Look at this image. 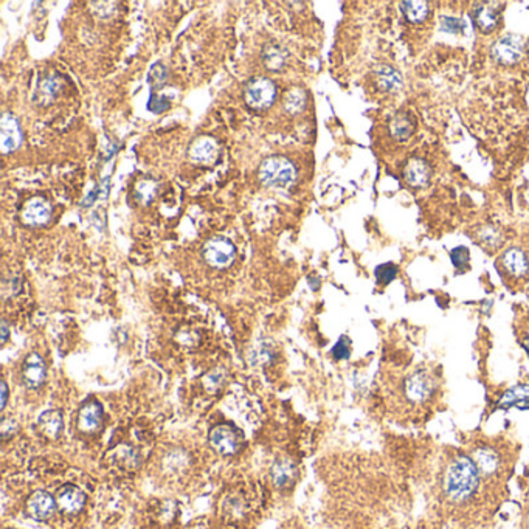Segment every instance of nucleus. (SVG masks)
Segmentation results:
<instances>
[{
	"label": "nucleus",
	"instance_id": "obj_19",
	"mask_svg": "<svg viewBox=\"0 0 529 529\" xmlns=\"http://www.w3.org/2000/svg\"><path fill=\"white\" fill-rule=\"evenodd\" d=\"M472 459L476 467H478V471L488 475L496 473L500 467V456L497 455L496 450H492L489 447H480L473 450Z\"/></svg>",
	"mask_w": 529,
	"mask_h": 529
},
{
	"label": "nucleus",
	"instance_id": "obj_34",
	"mask_svg": "<svg viewBox=\"0 0 529 529\" xmlns=\"http://www.w3.org/2000/svg\"><path fill=\"white\" fill-rule=\"evenodd\" d=\"M523 345H525V348H526V351H528V354H529V337L526 338V340H525V343H523Z\"/></svg>",
	"mask_w": 529,
	"mask_h": 529
},
{
	"label": "nucleus",
	"instance_id": "obj_32",
	"mask_svg": "<svg viewBox=\"0 0 529 529\" xmlns=\"http://www.w3.org/2000/svg\"><path fill=\"white\" fill-rule=\"evenodd\" d=\"M6 401H8V387L5 382H2L0 384V410L5 409Z\"/></svg>",
	"mask_w": 529,
	"mask_h": 529
},
{
	"label": "nucleus",
	"instance_id": "obj_18",
	"mask_svg": "<svg viewBox=\"0 0 529 529\" xmlns=\"http://www.w3.org/2000/svg\"><path fill=\"white\" fill-rule=\"evenodd\" d=\"M51 216L50 205L42 201V199H33L27 205H25L22 211V219L30 225H41L46 224Z\"/></svg>",
	"mask_w": 529,
	"mask_h": 529
},
{
	"label": "nucleus",
	"instance_id": "obj_16",
	"mask_svg": "<svg viewBox=\"0 0 529 529\" xmlns=\"http://www.w3.org/2000/svg\"><path fill=\"white\" fill-rule=\"evenodd\" d=\"M503 267L506 268V272L513 276H523L529 271V263L526 253L522 248L513 247L505 251V255L501 258Z\"/></svg>",
	"mask_w": 529,
	"mask_h": 529
},
{
	"label": "nucleus",
	"instance_id": "obj_12",
	"mask_svg": "<svg viewBox=\"0 0 529 529\" xmlns=\"http://www.w3.org/2000/svg\"><path fill=\"white\" fill-rule=\"evenodd\" d=\"M473 21L481 31L491 33L497 28L500 19V8L496 4H481L472 13Z\"/></svg>",
	"mask_w": 529,
	"mask_h": 529
},
{
	"label": "nucleus",
	"instance_id": "obj_27",
	"mask_svg": "<svg viewBox=\"0 0 529 529\" xmlns=\"http://www.w3.org/2000/svg\"><path fill=\"white\" fill-rule=\"evenodd\" d=\"M469 248H466L463 246L459 247H455L452 251H450V259H452V263L456 268H463L466 267L467 264H469Z\"/></svg>",
	"mask_w": 529,
	"mask_h": 529
},
{
	"label": "nucleus",
	"instance_id": "obj_22",
	"mask_svg": "<svg viewBox=\"0 0 529 529\" xmlns=\"http://www.w3.org/2000/svg\"><path fill=\"white\" fill-rule=\"evenodd\" d=\"M389 132H392V135L399 142L409 140L414 132L413 120L407 114H404V112H401V114H397L392 120V123H389Z\"/></svg>",
	"mask_w": 529,
	"mask_h": 529
},
{
	"label": "nucleus",
	"instance_id": "obj_31",
	"mask_svg": "<svg viewBox=\"0 0 529 529\" xmlns=\"http://www.w3.org/2000/svg\"><path fill=\"white\" fill-rule=\"evenodd\" d=\"M0 429H2V436L6 439V438H10L13 433L17 430V424L13 419H4L2 427H0Z\"/></svg>",
	"mask_w": 529,
	"mask_h": 529
},
{
	"label": "nucleus",
	"instance_id": "obj_14",
	"mask_svg": "<svg viewBox=\"0 0 529 529\" xmlns=\"http://www.w3.org/2000/svg\"><path fill=\"white\" fill-rule=\"evenodd\" d=\"M271 475H272L273 484L283 489V488H289L290 484H293V481L297 480L298 471L293 461H290V459L288 458H281L272 466Z\"/></svg>",
	"mask_w": 529,
	"mask_h": 529
},
{
	"label": "nucleus",
	"instance_id": "obj_25",
	"mask_svg": "<svg viewBox=\"0 0 529 529\" xmlns=\"http://www.w3.org/2000/svg\"><path fill=\"white\" fill-rule=\"evenodd\" d=\"M397 276V267L392 263H385V264H380L377 268H376V278H377V283L380 284H389L394 278Z\"/></svg>",
	"mask_w": 529,
	"mask_h": 529
},
{
	"label": "nucleus",
	"instance_id": "obj_5",
	"mask_svg": "<svg viewBox=\"0 0 529 529\" xmlns=\"http://www.w3.org/2000/svg\"><path fill=\"white\" fill-rule=\"evenodd\" d=\"M205 261L218 268L229 267L236 256V248L229 239L225 238H214L208 241L204 247Z\"/></svg>",
	"mask_w": 529,
	"mask_h": 529
},
{
	"label": "nucleus",
	"instance_id": "obj_6",
	"mask_svg": "<svg viewBox=\"0 0 529 529\" xmlns=\"http://www.w3.org/2000/svg\"><path fill=\"white\" fill-rule=\"evenodd\" d=\"M404 392L407 399L414 404L426 402L427 399L431 397L433 392H435V382H433V379L427 372H414V375L405 380Z\"/></svg>",
	"mask_w": 529,
	"mask_h": 529
},
{
	"label": "nucleus",
	"instance_id": "obj_15",
	"mask_svg": "<svg viewBox=\"0 0 529 529\" xmlns=\"http://www.w3.org/2000/svg\"><path fill=\"white\" fill-rule=\"evenodd\" d=\"M517 407L520 410L529 409V385H517L503 394L498 401L497 409L508 410L510 407Z\"/></svg>",
	"mask_w": 529,
	"mask_h": 529
},
{
	"label": "nucleus",
	"instance_id": "obj_3",
	"mask_svg": "<svg viewBox=\"0 0 529 529\" xmlns=\"http://www.w3.org/2000/svg\"><path fill=\"white\" fill-rule=\"evenodd\" d=\"M523 39L515 34H505L498 38L491 48V56L500 64H515L523 58Z\"/></svg>",
	"mask_w": 529,
	"mask_h": 529
},
{
	"label": "nucleus",
	"instance_id": "obj_21",
	"mask_svg": "<svg viewBox=\"0 0 529 529\" xmlns=\"http://www.w3.org/2000/svg\"><path fill=\"white\" fill-rule=\"evenodd\" d=\"M216 151H218L216 143L211 140V138L204 137V138H199V140L193 143L192 150H189V157H192V160L199 162V163H208L214 159Z\"/></svg>",
	"mask_w": 529,
	"mask_h": 529
},
{
	"label": "nucleus",
	"instance_id": "obj_26",
	"mask_svg": "<svg viewBox=\"0 0 529 529\" xmlns=\"http://www.w3.org/2000/svg\"><path fill=\"white\" fill-rule=\"evenodd\" d=\"M439 27L446 33H463L466 30V22L463 19H459V17L442 16Z\"/></svg>",
	"mask_w": 529,
	"mask_h": 529
},
{
	"label": "nucleus",
	"instance_id": "obj_9",
	"mask_svg": "<svg viewBox=\"0 0 529 529\" xmlns=\"http://www.w3.org/2000/svg\"><path fill=\"white\" fill-rule=\"evenodd\" d=\"M56 500L46 491H36L31 493L27 501V510L34 520H47L53 515L56 509Z\"/></svg>",
	"mask_w": 529,
	"mask_h": 529
},
{
	"label": "nucleus",
	"instance_id": "obj_28",
	"mask_svg": "<svg viewBox=\"0 0 529 529\" xmlns=\"http://www.w3.org/2000/svg\"><path fill=\"white\" fill-rule=\"evenodd\" d=\"M350 338L348 337H340V340L335 343L332 348V355L337 360H345L350 357L351 354V345H350Z\"/></svg>",
	"mask_w": 529,
	"mask_h": 529
},
{
	"label": "nucleus",
	"instance_id": "obj_7",
	"mask_svg": "<svg viewBox=\"0 0 529 529\" xmlns=\"http://www.w3.org/2000/svg\"><path fill=\"white\" fill-rule=\"evenodd\" d=\"M210 444L221 455H235L241 447V438L233 427L218 426L210 433Z\"/></svg>",
	"mask_w": 529,
	"mask_h": 529
},
{
	"label": "nucleus",
	"instance_id": "obj_10",
	"mask_svg": "<svg viewBox=\"0 0 529 529\" xmlns=\"http://www.w3.org/2000/svg\"><path fill=\"white\" fill-rule=\"evenodd\" d=\"M0 138H2V151L5 154L17 150L22 143L21 126L10 114H4L2 121H0Z\"/></svg>",
	"mask_w": 529,
	"mask_h": 529
},
{
	"label": "nucleus",
	"instance_id": "obj_4",
	"mask_svg": "<svg viewBox=\"0 0 529 529\" xmlns=\"http://www.w3.org/2000/svg\"><path fill=\"white\" fill-rule=\"evenodd\" d=\"M275 84L267 78H255L246 88V101L250 108L256 110L267 109L275 101Z\"/></svg>",
	"mask_w": 529,
	"mask_h": 529
},
{
	"label": "nucleus",
	"instance_id": "obj_8",
	"mask_svg": "<svg viewBox=\"0 0 529 529\" xmlns=\"http://www.w3.org/2000/svg\"><path fill=\"white\" fill-rule=\"evenodd\" d=\"M56 505L61 510H63V513L73 515V514L81 513V509L85 505V496L80 488H76V486H72V484H67L58 492Z\"/></svg>",
	"mask_w": 529,
	"mask_h": 529
},
{
	"label": "nucleus",
	"instance_id": "obj_11",
	"mask_svg": "<svg viewBox=\"0 0 529 529\" xmlns=\"http://www.w3.org/2000/svg\"><path fill=\"white\" fill-rule=\"evenodd\" d=\"M404 177L407 180V184L412 187L416 188L426 187L431 177L430 164L422 159H412L404 169Z\"/></svg>",
	"mask_w": 529,
	"mask_h": 529
},
{
	"label": "nucleus",
	"instance_id": "obj_23",
	"mask_svg": "<svg viewBox=\"0 0 529 529\" xmlns=\"http://www.w3.org/2000/svg\"><path fill=\"white\" fill-rule=\"evenodd\" d=\"M377 85L380 90L384 92H393L402 85V76L396 68L382 66L377 68Z\"/></svg>",
	"mask_w": 529,
	"mask_h": 529
},
{
	"label": "nucleus",
	"instance_id": "obj_30",
	"mask_svg": "<svg viewBox=\"0 0 529 529\" xmlns=\"http://www.w3.org/2000/svg\"><path fill=\"white\" fill-rule=\"evenodd\" d=\"M169 108V101L167 98H159L157 95H152L150 103H147V109L155 112V114H160V112L167 110Z\"/></svg>",
	"mask_w": 529,
	"mask_h": 529
},
{
	"label": "nucleus",
	"instance_id": "obj_17",
	"mask_svg": "<svg viewBox=\"0 0 529 529\" xmlns=\"http://www.w3.org/2000/svg\"><path fill=\"white\" fill-rule=\"evenodd\" d=\"M103 418V409L98 402H88L80 410L78 416V427L85 433H92L100 427Z\"/></svg>",
	"mask_w": 529,
	"mask_h": 529
},
{
	"label": "nucleus",
	"instance_id": "obj_24",
	"mask_svg": "<svg viewBox=\"0 0 529 529\" xmlns=\"http://www.w3.org/2000/svg\"><path fill=\"white\" fill-rule=\"evenodd\" d=\"M401 6L407 21L412 23H421L426 21L427 16L430 14V5L427 2H421V0H416V2H404Z\"/></svg>",
	"mask_w": 529,
	"mask_h": 529
},
{
	"label": "nucleus",
	"instance_id": "obj_29",
	"mask_svg": "<svg viewBox=\"0 0 529 529\" xmlns=\"http://www.w3.org/2000/svg\"><path fill=\"white\" fill-rule=\"evenodd\" d=\"M164 80H167V70H164L163 64L162 63L154 64L151 68V75H150V83L152 85V90H155L157 85H162Z\"/></svg>",
	"mask_w": 529,
	"mask_h": 529
},
{
	"label": "nucleus",
	"instance_id": "obj_20",
	"mask_svg": "<svg viewBox=\"0 0 529 529\" xmlns=\"http://www.w3.org/2000/svg\"><path fill=\"white\" fill-rule=\"evenodd\" d=\"M63 414L58 410H48L41 414L39 418V429L47 438H58L59 433L63 431Z\"/></svg>",
	"mask_w": 529,
	"mask_h": 529
},
{
	"label": "nucleus",
	"instance_id": "obj_2",
	"mask_svg": "<svg viewBox=\"0 0 529 529\" xmlns=\"http://www.w3.org/2000/svg\"><path fill=\"white\" fill-rule=\"evenodd\" d=\"M295 167L292 162L286 157H275L266 159L261 167H259V179H261L267 187L271 188H288L295 180Z\"/></svg>",
	"mask_w": 529,
	"mask_h": 529
},
{
	"label": "nucleus",
	"instance_id": "obj_33",
	"mask_svg": "<svg viewBox=\"0 0 529 529\" xmlns=\"http://www.w3.org/2000/svg\"><path fill=\"white\" fill-rule=\"evenodd\" d=\"M6 338H8V325L2 322V343L6 342Z\"/></svg>",
	"mask_w": 529,
	"mask_h": 529
},
{
	"label": "nucleus",
	"instance_id": "obj_13",
	"mask_svg": "<svg viewBox=\"0 0 529 529\" xmlns=\"http://www.w3.org/2000/svg\"><path fill=\"white\" fill-rule=\"evenodd\" d=\"M46 379V363L41 355L30 354L23 365V382L30 388H38Z\"/></svg>",
	"mask_w": 529,
	"mask_h": 529
},
{
	"label": "nucleus",
	"instance_id": "obj_1",
	"mask_svg": "<svg viewBox=\"0 0 529 529\" xmlns=\"http://www.w3.org/2000/svg\"><path fill=\"white\" fill-rule=\"evenodd\" d=\"M480 473L473 459L461 456L450 464L444 478V491L454 501H464L471 498L478 489Z\"/></svg>",
	"mask_w": 529,
	"mask_h": 529
}]
</instances>
